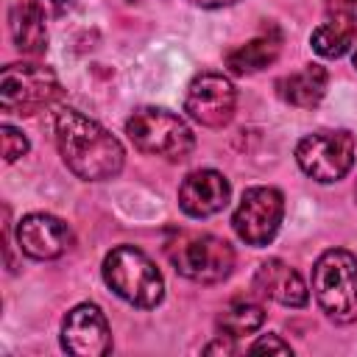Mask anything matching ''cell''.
Returning <instances> with one entry per match:
<instances>
[{
	"mask_svg": "<svg viewBox=\"0 0 357 357\" xmlns=\"http://www.w3.org/2000/svg\"><path fill=\"white\" fill-rule=\"evenodd\" d=\"M354 67H357V53H354Z\"/></svg>",
	"mask_w": 357,
	"mask_h": 357,
	"instance_id": "26",
	"label": "cell"
},
{
	"mask_svg": "<svg viewBox=\"0 0 357 357\" xmlns=\"http://www.w3.org/2000/svg\"><path fill=\"white\" fill-rule=\"evenodd\" d=\"M326 11L343 20H357V0H324Z\"/></svg>",
	"mask_w": 357,
	"mask_h": 357,
	"instance_id": "21",
	"label": "cell"
},
{
	"mask_svg": "<svg viewBox=\"0 0 357 357\" xmlns=\"http://www.w3.org/2000/svg\"><path fill=\"white\" fill-rule=\"evenodd\" d=\"M265 324V310L254 301H234L218 315V326L226 337H243L257 332Z\"/></svg>",
	"mask_w": 357,
	"mask_h": 357,
	"instance_id": "18",
	"label": "cell"
},
{
	"mask_svg": "<svg viewBox=\"0 0 357 357\" xmlns=\"http://www.w3.org/2000/svg\"><path fill=\"white\" fill-rule=\"evenodd\" d=\"M198 6H206V8H220V6H231L237 0H195Z\"/></svg>",
	"mask_w": 357,
	"mask_h": 357,
	"instance_id": "23",
	"label": "cell"
},
{
	"mask_svg": "<svg viewBox=\"0 0 357 357\" xmlns=\"http://www.w3.org/2000/svg\"><path fill=\"white\" fill-rule=\"evenodd\" d=\"M354 42H357V25L343 17H335L312 31V47L324 59H340Z\"/></svg>",
	"mask_w": 357,
	"mask_h": 357,
	"instance_id": "17",
	"label": "cell"
},
{
	"mask_svg": "<svg viewBox=\"0 0 357 357\" xmlns=\"http://www.w3.org/2000/svg\"><path fill=\"white\" fill-rule=\"evenodd\" d=\"M78 0H36V6L45 11V17H61L70 8H75Z\"/></svg>",
	"mask_w": 357,
	"mask_h": 357,
	"instance_id": "22",
	"label": "cell"
},
{
	"mask_svg": "<svg viewBox=\"0 0 357 357\" xmlns=\"http://www.w3.org/2000/svg\"><path fill=\"white\" fill-rule=\"evenodd\" d=\"M312 290L335 324L357 321V257L343 248H329L312 268Z\"/></svg>",
	"mask_w": 357,
	"mask_h": 357,
	"instance_id": "3",
	"label": "cell"
},
{
	"mask_svg": "<svg viewBox=\"0 0 357 357\" xmlns=\"http://www.w3.org/2000/svg\"><path fill=\"white\" fill-rule=\"evenodd\" d=\"M298 167L315 181H337L354 165V139L346 131H315L296 145Z\"/></svg>",
	"mask_w": 357,
	"mask_h": 357,
	"instance_id": "7",
	"label": "cell"
},
{
	"mask_svg": "<svg viewBox=\"0 0 357 357\" xmlns=\"http://www.w3.org/2000/svg\"><path fill=\"white\" fill-rule=\"evenodd\" d=\"M279 47H282V45H279V39H273V36L251 39V42H245V45H240V47H234V50L226 53V67H229L231 73H237V75L257 73V70H262V67H268V64L276 61Z\"/></svg>",
	"mask_w": 357,
	"mask_h": 357,
	"instance_id": "16",
	"label": "cell"
},
{
	"mask_svg": "<svg viewBox=\"0 0 357 357\" xmlns=\"http://www.w3.org/2000/svg\"><path fill=\"white\" fill-rule=\"evenodd\" d=\"M173 268L201 284L223 282L234 268V251L226 240L212 234H181L167 245Z\"/></svg>",
	"mask_w": 357,
	"mask_h": 357,
	"instance_id": "5",
	"label": "cell"
},
{
	"mask_svg": "<svg viewBox=\"0 0 357 357\" xmlns=\"http://www.w3.org/2000/svg\"><path fill=\"white\" fill-rule=\"evenodd\" d=\"M56 142L78 178L100 181L117 176L123 167V145L100 123L75 109L56 112Z\"/></svg>",
	"mask_w": 357,
	"mask_h": 357,
	"instance_id": "1",
	"label": "cell"
},
{
	"mask_svg": "<svg viewBox=\"0 0 357 357\" xmlns=\"http://www.w3.org/2000/svg\"><path fill=\"white\" fill-rule=\"evenodd\" d=\"M254 284L259 287V293H265L268 298L284 304V307H304L307 304V287L301 282V276L284 265L282 259H268L257 268Z\"/></svg>",
	"mask_w": 357,
	"mask_h": 357,
	"instance_id": "13",
	"label": "cell"
},
{
	"mask_svg": "<svg viewBox=\"0 0 357 357\" xmlns=\"http://www.w3.org/2000/svg\"><path fill=\"white\" fill-rule=\"evenodd\" d=\"M234 103H237V92L229 78L218 73H201L187 89L184 112L201 126L220 128L231 120Z\"/></svg>",
	"mask_w": 357,
	"mask_h": 357,
	"instance_id": "9",
	"label": "cell"
},
{
	"mask_svg": "<svg viewBox=\"0 0 357 357\" xmlns=\"http://www.w3.org/2000/svg\"><path fill=\"white\" fill-rule=\"evenodd\" d=\"M0 134H3V156H6V162H14V159H20L28 151V139L17 128L3 126Z\"/></svg>",
	"mask_w": 357,
	"mask_h": 357,
	"instance_id": "19",
	"label": "cell"
},
{
	"mask_svg": "<svg viewBox=\"0 0 357 357\" xmlns=\"http://www.w3.org/2000/svg\"><path fill=\"white\" fill-rule=\"evenodd\" d=\"M45 11L36 6V0H25L17 3L11 8V36L14 45L25 53V56H42L47 47V28H45Z\"/></svg>",
	"mask_w": 357,
	"mask_h": 357,
	"instance_id": "14",
	"label": "cell"
},
{
	"mask_svg": "<svg viewBox=\"0 0 357 357\" xmlns=\"http://www.w3.org/2000/svg\"><path fill=\"white\" fill-rule=\"evenodd\" d=\"M276 92L282 100L298 109H312L326 92V70L321 64H307L298 73H290L276 81Z\"/></svg>",
	"mask_w": 357,
	"mask_h": 357,
	"instance_id": "15",
	"label": "cell"
},
{
	"mask_svg": "<svg viewBox=\"0 0 357 357\" xmlns=\"http://www.w3.org/2000/svg\"><path fill=\"white\" fill-rule=\"evenodd\" d=\"M204 351H209V354H212V351H223V354H226V351H231V346H229L226 340H218V343H209Z\"/></svg>",
	"mask_w": 357,
	"mask_h": 357,
	"instance_id": "24",
	"label": "cell"
},
{
	"mask_svg": "<svg viewBox=\"0 0 357 357\" xmlns=\"http://www.w3.org/2000/svg\"><path fill=\"white\" fill-rule=\"evenodd\" d=\"M17 240H20V251H25L28 257L56 259L70 248L73 231L64 220H59L53 215H45V212H33V215H25L20 220Z\"/></svg>",
	"mask_w": 357,
	"mask_h": 357,
	"instance_id": "11",
	"label": "cell"
},
{
	"mask_svg": "<svg viewBox=\"0 0 357 357\" xmlns=\"http://www.w3.org/2000/svg\"><path fill=\"white\" fill-rule=\"evenodd\" d=\"M282 215H284V198H282L279 190L251 187V190L243 192V201L234 209L231 226H234L240 240L259 248V245H268L276 237Z\"/></svg>",
	"mask_w": 357,
	"mask_h": 357,
	"instance_id": "8",
	"label": "cell"
},
{
	"mask_svg": "<svg viewBox=\"0 0 357 357\" xmlns=\"http://www.w3.org/2000/svg\"><path fill=\"white\" fill-rule=\"evenodd\" d=\"M126 134L142 153L178 159V162L187 159V153L195 145L190 126L178 114H173L167 109H156V106L137 109L126 120Z\"/></svg>",
	"mask_w": 357,
	"mask_h": 357,
	"instance_id": "4",
	"label": "cell"
},
{
	"mask_svg": "<svg viewBox=\"0 0 357 357\" xmlns=\"http://www.w3.org/2000/svg\"><path fill=\"white\" fill-rule=\"evenodd\" d=\"M354 198H357V184H354Z\"/></svg>",
	"mask_w": 357,
	"mask_h": 357,
	"instance_id": "25",
	"label": "cell"
},
{
	"mask_svg": "<svg viewBox=\"0 0 357 357\" xmlns=\"http://www.w3.org/2000/svg\"><path fill=\"white\" fill-rule=\"evenodd\" d=\"M231 187L218 170H195L178 187V206L190 218H209L229 204Z\"/></svg>",
	"mask_w": 357,
	"mask_h": 357,
	"instance_id": "12",
	"label": "cell"
},
{
	"mask_svg": "<svg viewBox=\"0 0 357 357\" xmlns=\"http://www.w3.org/2000/svg\"><path fill=\"white\" fill-rule=\"evenodd\" d=\"M61 95V84L50 67L8 64L0 81V106L8 114H33Z\"/></svg>",
	"mask_w": 357,
	"mask_h": 357,
	"instance_id": "6",
	"label": "cell"
},
{
	"mask_svg": "<svg viewBox=\"0 0 357 357\" xmlns=\"http://www.w3.org/2000/svg\"><path fill=\"white\" fill-rule=\"evenodd\" d=\"M61 346L78 357H100L112 349L106 315L95 304H78L67 312L61 326Z\"/></svg>",
	"mask_w": 357,
	"mask_h": 357,
	"instance_id": "10",
	"label": "cell"
},
{
	"mask_svg": "<svg viewBox=\"0 0 357 357\" xmlns=\"http://www.w3.org/2000/svg\"><path fill=\"white\" fill-rule=\"evenodd\" d=\"M248 351H279V354H290V343L279 340L276 335H265V337H259L257 343H251Z\"/></svg>",
	"mask_w": 357,
	"mask_h": 357,
	"instance_id": "20",
	"label": "cell"
},
{
	"mask_svg": "<svg viewBox=\"0 0 357 357\" xmlns=\"http://www.w3.org/2000/svg\"><path fill=\"white\" fill-rule=\"evenodd\" d=\"M106 284L134 307L151 310L165 296V282L156 265L134 245H117L103 259Z\"/></svg>",
	"mask_w": 357,
	"mask_h": 357,
	"instance_id": "2",
	"label": "cell"
}]
</instances>
